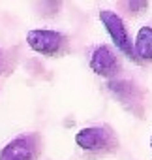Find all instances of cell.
I'll list each match as a JSON object with an SVG mask.
<instances>
[{
    "instance_id": "obj_1",
    "label": "cell",
    "mask_w": 152,
    "mask_h": 160,
    "mask_svg": "<svg viewBox=\"0 0 152 160\" xmlns=\"http://www.w3.org/2000/svg\"><path fill=\"white\" fill-rule=\"evenodd\" d=\"M75 143L87 152L94 154H107L115 152L118 147L116 134L109 126H88L77 132L75 136Z\"/></svg>"
},
{
    "instance_id": "obj_2",
    "label": "cell",
    "mask_w": 152,
    "mask_h": 160,
    "mask_svg": "<svg viewBox=\"0 0 152 160\" xmlns=\"http://www.w3.org/2000/svg\"><path fill=\"white\" fill-rule=\"evenodd\" d=\"M26 43L32 51L45 57H58L68 51V36L51 28H34L26 34Z\"/></svg>"
},
{
    "instance_id": "obj_3",
    "label": "cell",
    "mask_w": 152,
    "mask_h": 160,
    "mask_svg": "<svg viewBox=\"0 0 152 160\" xmlns=\"http://www.w3.org/2000/svg\"><path fill=\"white\" fill-rule=\"evenodd\" d=\"M100 21L103 23V27H105V30L109 32V36H111L113 43L116 45V49L122 51L130 60L137 62L135 53H133V43H131V40H130V34H128L126 25H124V21L120 19V15H116L115 12H109V10H102V12H100Z\"/></svg>"
},
{
    "instance_id": "obj_4",
    "label": "cell",
    "mask_w": 152,
    "mask_h": 160,
    "mask_svg": "<svg viewBox=\"0 0 152 160\" xmlns=\"http://www.w3.org/2000/svg\"><path fill=\"white\" fill-rule=\"evenodd\" d=\"M40 149L41 139L38 134H23L0 151V160H36L40 156Z\"/></svg>"
},
{
    "instance_id": "obj_5",
    "label": "cell",
    "mask_w": 152,
    "mask_h": 160,
    "mask_svg": "<svg viewBox=\"0 0 152 160\" xmlns=\"http://www.w3.org/2000/svg\"><path fill=\"white\" fill-rule=\"evenodd\" d=\"M90 68L102 77L116 79V75L120 73V60L109 45H98L90 55Z\"/></svg>"
},
{
    "instance_id": "obj_6",
    "label": "cell",
    "mask_w": 152,
    "mask_h": 160,
    "mask_svg": "<svg viewBox=\"0 0 152 160\" xmlns=\"http://www.w3.org/2000/svg\"><path fill=\"white\" fill-rule=\"evenodd\" d=\"M107 87L113 92V96L120 104H124L128 109L137 113V109L143 108V89L137 87L130 79H111Z\"/></svg>"
},
{
    "instance_id": "obj_7",
    "label": "cell",
    "mask_w": 152,
    "mask_h": 160,
    "mask_svg": "<svg viewBox=\"0 0 152 160\" xmlns=\"http://www.w3.org/2000/svg\"><path fill=\"white\" fill-rule=\"evenodd\" d=\"M133 53L137 60H152V27H143L137 32Z\"/></svg>"
},
{
    "instance_id": "obj_8",
    "label": "cell",
    "mask_w": 152,
    "mask_h": 160,
    "mask_svg": "<svg viewBox=\"0 0 152 160\" xmlns=\"http://www.w3.org/2000/svg\"><path fill=\"white\" fill-rule=\"evenodd\" d=\"M0 64H2V53H0Z\"/></svg>"
},
{
    "instance_id": "obj_9",
    "label": "cell",
    "mask_w": 152,
    "mask_h": 160,
    "mask_svg": "<svg viewBox=\"0 0 152 160\" xmlns=\"http://www.w3.org/2000/svg\"><path fill=\"white\" fill-rule=\"evenodd\" d=\"M150 147H152V138H150Z\"/></svg>"
}]
</instances>
